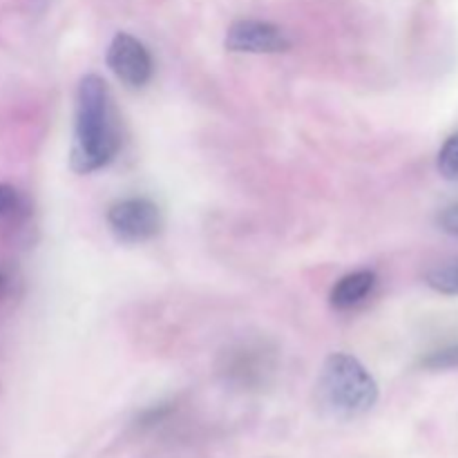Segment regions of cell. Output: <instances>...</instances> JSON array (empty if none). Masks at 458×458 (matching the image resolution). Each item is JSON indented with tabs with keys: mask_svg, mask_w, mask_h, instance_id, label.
<instances>
[{
	"mask_svg": "<svg viewBox=\"0 0 458 458\" xmlns=\"http://www.w3.org/2000/svg\"><path fill=\"white\" fill-rule=\"evenodd\" d=\"M119 119L110 88L98 74L83 76L76 89L72 170L88 174L106 168L119 155Z\"/></svg>",
	"mask_w": 458,
	"mask_h": 458,
	"instance_id": "cell-1",
	"label": "cell"
},
{
	"mask_svg": "<svg viewBox=\"0 0 458 458\" xmlns=\"http://www.w3.org/2000/svg\"><path fill=\"white\" fill-rule=\"evenodd\" d=\"M318 396L335 419H358L378 403V383L358 358L331 353L322 365Z\"/></svg>",
	"mask_w": 458,
	"mask_h": 458,
	"instance_id": "cell-2",
	"label": "cell"
},
{
	"mask_svg": "<svg viewBox=\"0 0 458 458\" xmlns=\"http://www.w3.org/2000/svg\"><path fill=\"white\" fill-rule=\"evenodd\" d=\"M107 226L116 240L125 244H141L155 240L164 228L161 208L148 197H128L107 208Z\"/></svg>",
	"mask_w": 458,
	"mask_h": 458,
	"instance_id": "cell-3",
	"label": "cell"
},
{
	"mask_svg": "<svg viewBox=\"0 0 458 458\" xmlns=\"http://www.w3.org/2000/svg\"><path fill=\"white\" fill-rule=\"evenodd\" d=\"M106 61L116 79L128 88H143L155 74V63L146 45L125 31L112 38Z\"/></svg>",
	"mask_w": 458,
	"mask_h": 458,
	"instance_id": "cell-4",
	"label": "cell"
},
{
	"mask_svg": "<svg viewBox=\"0 0 458 458\" xmlns=\"http://www.w3.org/2000/svg\"><path fill=\"white\" fill-rule=\"evenodd\" d=\"M228 52L237 54H282L291 49V38L282 27L258 18L235 21L224 38Z\"/></svg>",
	"mask_w": 458,
	"mask_h": 458,
	"instance_id": "cell-5",
	"label": "cell"
},
{
	"mask_svg": "<svg viewBox=\"0 0 458 458\" xmlns=\"http://www.w3.org/2000/svg\"><path fill=\"white\" fill-rule=\"evenodd\" d=\"M376 282H378V277H376V273L369 271V268L353 271L349 273V276L340 277V280L335 282L334 289H331V307H334L335 311H352V309L360 307V304L374 293Z\"/></svg>",
	"mask_w": 458,
	"mask_h": 458,
	"instance_id": "cell-6",
	"label": "cell"
},
{
	"mask_svg": "<svg viewBox=\"0 0 458 458\" xmlns=\"http://www.w3.org/2000/svg\"><path fill=\"white\" fill-rule=\"evenodd\" d=\"M267 362L268 356L262 349H253L246 344V347L226 353V374L240 380L259 378L262 369H267Z\"/></svg>",
	"mask_w": 458,
	"mask_h": 458,
	"instance_id": "cell-7",
	"label": "cell"
},
{
	"mask_svg": "<svg viewBox=\"0 0 458 458\" xmlns=\"http://www.w3.org/2000/svg\"><path fill=\"white\" fill-rule=\"evenodd\" d=\"M429 289L443 295H458V258L438 264L425 276Z\"/></svg>",
	"mask_w": 458,
	"mask_h": 458,
	"instance_id": "cell-8",
	"label": "cell"
},
{
	"mask_svg": "<svg viewBox=\"0 0 458 458\" xmlns=\"http://www.w3.org/2000/svg\"><path fill=\"white\" fill-rule=\"evenodd\" d=\"M438 173L447 179V182H458V132L445 139V143L438 150Z\"/></svg>",
	"mask_w": 458,
	"mask_h": 458,
	"instance_id": "cell-9",
	"label": "cell"
},
{
	"mask_svg": "<svg viewBox=\"0 0 458 458\" xmlns=\"http://www.w3.org/2000/svg\"><path fill=\"white\" fill-rule=\"evenodd\" d=\"M25 215V199L9 183H0V219H21Z\"/></svg>",
	"mask_w": 458,
	"mask_h": 458,
	"instance_id": "cell-10",
	"label": "cell"
},
{
	"mask_svg": "<svg viewBox=\"0 0 458 458\" xmlns=\"http://www.w3.org/2000/svg\"><path fill=\"white\" fill-rule=\"evenodd\" d=\"M420 365L425 369H458V344H452V347L438 349V352L428 353V356L420 360Z\"/></svg>",
	"mask_w": 458,
	"mask_h": 458,
	"instance_id": "cell-11",
	"label": "cell"
},
{
	"mask_svg": "<svg viewBox=\"0 0 458 458\" xmlns=\"http://www.w3.org/2000/svg\"><path fill=\"white\" fill-rule=\"evenodd\" d=\"M437 224L443 233L458 237V204H452L447 206V208H443L441 213H438Z\"/></svg>",
	"mask_w": 458,
	"mask_h": 458,
	"instance_id": "cell-12",
	"label": "cell"
},
{
	"mask_svg": "<svg viewBox=\"0 0 458 458\" xmlns=\"http://www.w3.org/2000/svg\"><path fill=\"white\" fill-rule=\"evenodd\" d=\"M12 286H13L12 276H9L7 268L0 267V304L9 298V293H12Z\"/></svg>",
	"mask_w": 458,
	"mask_h": 458,
	"instance_id": "cell-13",
	"label": "cell"
}]
</instances>
